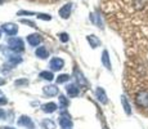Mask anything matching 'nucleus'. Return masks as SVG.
<instances>
[{"label":"nucleus","mask_w":148,"mask_h":129,"mask_svg":"<svg viewBox=\"0 0 148 129\" xmlns=\"http://www.w3.org/2000/svg\"><path fill=\"white\" fill-rule=\"evenodd\" d=\"M104 10L108 14H124L148 12V0H104Z\"/></svg>","instance_id":"f257e3e1"},{"label":"nucleus","mask_w":148,"mask_h":129,"mask_svg":"<svg viewBox=\"0 0 148 129\" xmlns=\"http://www.w3.org/2000/svg\"><path fill=\"white\" fill-rule=\"evenodd\" d=\"M135 103L136 106L142 108H147L148 107V92L147 90H139L135 94Z\"/></svg>","instance_id":"f03ea898"},{"label":"nucleus","mask_w":148,"mask_h":129,"mask_svg":"<svg viewBox=\"0 0 148 129\" xmlns=\"http://www.w3.org/2000/svg\"><path fill=\"white\" fill-rule=\"evenodd\" d=\"M8 45L13 52H22L23 50V43L19 38H9L8 39Z\"/></svg>","instance_id":"7ed1b4c3"},{"label":"nucleus","mask_w":148,"mask_h":129,"mask_svg":"<svg viewBox=\"0 0 148 129\" xmlns=\"http://www.w3.org/2000/svg\"><path fill=\"white\" fill-rule=\"evenodd\" d=\"M17 124H18L19 127H26V128L34 129V123H32V120H31L28 116H26V115H22L21 117H19V119L17 120Z\"/></svg>","instance_id":"20e7f679"},{"label":"nucleus","mask_w":148,"mask_h":129,"mask_svg":"<svg viewBox=\"0 0 148 129\" xmlns=\"http://www.w3.org/2000/svg\"><path fill=\"white\" fill-rule=\"evenodd\" d=\"M3 31L9 36H14L18 32V26H16L14 23H4L3 25Z\"/></svg>","instance_id":"39448f33"},{"label":"nucleus","mask_w":148,"mask_h":129,"mask_svg":"<svg viewBox=\"0 0 148 129\" xmlns=\"http://www.w3.org/2000/svg\"><path fill=\"white\" fill-rule=\"evenodd\" d=\"M71 10H72V4H71V3L64 4L63 7L59 9V17L63 18V19H67L68 17H70V14H71Z\"/></svg>","instance_id":"423d86ee"},{"label":"nucleus","mask_w":148,"mask_h":129,"mask_svg":"<svg viewBox=\"0 0 148 129\" xmlns=\"http://www.w3.org/2000/svg\"><path fill=\"white\" fill-rule=\"evenodd\" d=\"M59 125L63 129H71L72 128V121H71L70 116L63 114L62 116H59Z\"/></svg>","instance_id":"0eeeda50"},{"label":"nucleus","mask_w":148,"mask_h":129,"mask_svg":"<svg viewBox=\"0 0 148 129\" xmlns=\"http://www.w3.org/2000/svg\"><path fill=\"white\" fill-rule=\"evenodd\" d=\"M95 97H97V99H98L101 103H103V105H106V103L108 102V98H107V94H106V92H104L103 88H97V90H95Z\"/></svg>","instance_id":"6e6552de"},{"label":"nucleus","mask_w":148,"mask_h":129,"mask_svg":"<svg viewBox=\"0 0 148 129\" xmlns=\"http://www.w3.org/2000/svg\"><path fill=\"white\" fill-rule=\"evenodd\" d=\"M64 66V62H63V59H61V58H53L52 61H50V67H52V70L53 71H58V70H61L62 67Z\"/></svg>","instance_id":"1a4fd4ad"},{"label":"nucleus","mask_w":148,"mask_h":129,"mask_svg":"<svg viewBox=\"0 0 148 129\" xmlns=\"http://www.w3.org/2000/svg\"><path fill=\"white\" fill-rule=\"evenodd\" d=\"M27 41L30 45H32V47H36V45H39V43L41 41V38L39 34H31V35L27 36Z\"/></svg>","instance_id":"9d476101"},{"label":"nucleus","mask_w":148,"mask_h":129,"mask_svg":"<svg viewBox=\"0 0 148 129\" xmlns=\"http://www.w3.org/2000/svg\"><path fill=\"white\" fill-rule=\"evenodd\" d=\"M42 90H44V93L47 94V96H57L59 92L56 85H45V87L42 88Z\"/></svg>","instance_id":"9b49d317"},{"label":"nucleus","mask_w":148,"mask_h":129,"mask_svg":"<svg viewBox=\"0 0 148 129\" xmlns=\"http://www.w3.org/2000/svg\"><path fill=\"white\" fill-rule=\"evenodd\" d=\"M86 40L89 41L90 47L94 48V49H95V48H98L99 45H101V40L97 38L95 35H88V36H86Z\"/></svg>","instance_id":"f8f14e48"},{"label":"nucleus","mask_w":148,"mask_h":129,"mask_svg":"<svg viewBox=\"0 0 148 129\" xmlns=\"http://www.w3.org/2000/svg\"><path fill=\"white\" fill-rule=\"evenodd\" d=\"M102 63H103V66L107 70H111V59L107 50H103V53H102Z\"/></svg>","instance_id":"ddd939ff"},{"label":"nucleus","mask_w":148,"mask_h":129,"mask_svg":"<svg viewBox=\"0 0 148 129\" xmlns=\"http://www.w3.org/2000/svg\"><path fill=\"white\" fill-rule=\"evenodd\" d=\"M66 90L70 97H76L79 94V88H77V85H75V84H68L66 87Z\"/></svg>","instance_id":"4468645a"},{"label":"nucleus","mask_w":148,"mask_h":129,"mask_svg":"<svg viewBox=\"0 0 148 129\" xmlns=\"http://www.w3.org/2000/svg\"><path fill=\"white\" fill-rule=\"evenodd\" d=\"M121 105L124 107V111L126 115H132V107H130V103L127 102V98L125 96H121Z\"/></svg>","instance_id":"2eb2a0df"},{"label":"nucleus","mask_w":148,"mask_h":129,"mask_svg":"<svg viewBox=\"0 0 148 129\" xmlns=\"http://www.w3.org/2000/svg\"><path fill=\"white\" fill-rule=\"evenodd\" d=\"M41 108H42V111H44V112L52 114V112H54V111L57 110V105H56V103H53V102H49V103H45V105H42Z\"/></svg>","instance_id":"dca6fc26"},{"label":"nucleus","mask_w":148,"mask_h":129,"mask_svg":"<svg viewBox=\"0 0 148 129\" xmlns=\"http://www.w3.org/2000/svg\"><path fill=\"white\" fill-rule=\"evenodd\" d=\"M90 21H92L95 26L103 28V22H102L101 16H98V14H95V13H92V14H90Z\"/></svg>","instance_id":"f3484780"},{"label":"nucleus","mask_w":148,"mask_h":129,"mask_svg":"<svg viewBox=\"0 0 148 129\" xmlns=\"http://www.w3.org/2000/svg\"><path fill=\"white\" fill-rule=\"evenodd\" d=\"M75 76H76V80H77V83L81 85V87H85V85H88V81L84 79V75H82V74L77 70V68L75 70Z\"/></svg>","instance_id":"a211bd4d"},{"label":"nucleus","mask_w":148,"mask_h":129,"mask_svg":"<svg viewBox=\"0 0 148 129\" xmlns=\"http://www.w3.org/2000/svg\"><path fill=\"white\" fill-rule=\"evenodd\" d=\"M35 54L39 57V58H42V59H44V58H47L49 53H48V50H47V48H45V47H39L38 49L35 50Z\"/></svg>","instance_id":"6ab92c4d"},{"label":"nucleus","mask_w":148,"mask_h":129,"mask_svg":"<svg viewBox=\"0 0 148 129\" xmlns=\"http://www.w3.org/2000/svg\"><path fill=\"white\" fill-rule=\"evenodd\" d=\"M42 127L45 129H56V124H54L53 120L45 119V120H42Z\"/></svg>","instance_id":"aec40b11"},{"label":"nucleus","mask_w":148,"mask_h":129,"mask_svg":"<svg viewBox=\"0 0 148 129\" xmlns=\"http://www.w3.org/2000/svg\"><path fill=\"white\" fill-rule=\"evenodd\" d=\"M40 77H42V79H44V80H49V81H50V80H53V74L52 72H49V71H41V72H40Z\"/></svg>","instance_id":"412c9836"},{"label":"nucleus","mask_w":148,"mask_h":129,"mask_svg":"<svg viewBox=\"0 0 148 129\" xmlns=\"http://www.w3.org/2000/svg\"><path fill=\"white\" fill-rule=\"evenodd\" d=\"M59 105H61V107L62 108H66L68 105H70V102H68V99L66 98L64 96H59Z\"/></svg>","instance_id":"4be33fe9"},{"label":"nucleus","mask_w":148,"mask_h":129,"mask_svg":"<svg viewBox=\"0 0 148 129\" xmlns=\"http://www.w3.org/2000/svg\"><path fill=\"white\" fill-rule=\"evenodd\" d=\"M70 80V76L66 75V74H62V75H59L58 77H57V83L58 84H62V83H66Z\"/></svg>","instance_id":"5701e85b"},{"label":"nucleus","mask_w":148,"mask_h":129,"mask_svg":"<svg viewBox=\"0 0 148 129\" xmlns=\"http://www.w3.org/2000/svg\"><path fill=\"white\" fill-rule=\"evenodd\" d=\"M36 17H38L39 19H44V21H50V19H52V17H50L49 14H45V13H38Z\"/></svg>","instance_id":"b1692460"},{"label":"nucleus","mask_w":148,"mask_h":129,"mask_svg":"<svg viewBox=\"0 0 148 129\" xmlns=\"http://www.w3.org/2000/svg\"><path fill=\"white\" fill-rule=\"evenodd\" d=\"M9 61H10V63H12V65L14 66V65L19 63V62H21L22 59L19 58V57H17V56H10V57H9Z\"/></svg>","instance_id":"393cba45"},{"label":"nucleus","mask_w":148,"mask_h":129,"mask_svg":"<svg viewBox=\"0 0 148 129\" xmlns=\"http://www.w3.org/2000/svg\"><path fill=\"white\" fill-rule=\"evenodd\" d=\"M14 84H16V87H25V85L28 84V80L27 79H21V80H17Z\"/></svg>","instance_id":"a878e982"},{"label":"nucleus","mask_w":148,"mask_h":129,"mask_svg":"<svg viewBox=\"0 0 148 129\" xmlns=\"http://www.w3.org/2000/svg\"><path fill=\"white\" fill-rule=\"evenodd\" d=\"M58 36H59V40H61L62 43H67L68 40H70V36H68L66 32H62V34H59Z\"/></svg>","instance_id":"bb28decb"},{"label":"nucleus","mask_w":148,"mask_h":129,"mask_svg":"<svg viewBox=\"0 0 148 129\" xmlns=\"http://www.w3.org/2000/svg\"><path fill=\"white\" fill-rule=\"evenodd\" d=\"M8 102V99H7V97L4 96V93H3L1 90H0V105H5V103Z\"/></svg>","instance_id":"cd10ccee"},{"label":"nucleus","mask_w":148,"mask_h":129,"mask_svg":"<svg viewBox=\"0 0 148 129\" xmlns=\"http://www.w3.org/2000/svg\"><path fill=\"white\" fill-rule=\"evenodd\" d=\"M21 22H22V23H25V25H30L31 27H36L35 23H34L32 21H28V19H21Z\"/></svg>","instance_id":"c85d7f7f"},{"label":"nucleus","mask_w":148,"mask_h":129,"mask_svg":"<svg viewBox=\"0 0 148 129\" xmlns=\"http://www.w3.org/2000/svg\"><path fill=\"white\" fill-rule=\"evenodd\" d=\"M4 116H5V112L1 110V108H0V119H3V117H4Z\"/></svg>","instance_id":"c756f323"},{"label":"nucleus","mask_w":148,"mask_h":129,"mask_svg":"<svg viewBox=\"0 0 148 129\" xmlns=\"http://www.w3.org/2000/svg\"><path fill=\"white\" fill-rule=\"evenodd\" d=\"M0 129H14V128H10V127H1Z\"/></svg>","instance_id":"7c9ffc66"},{"label":"nucleus","mask_w":148,"mask_h":129,"mask_svg":"<svg viewBox=\"0 0 148 129\" xmlns=\"http://www.w3.org/2000/svg\"><path fill=\"white\" fill-rule=\"evenodd\" d=\"M4 83H5V80H0V85H1V84H4Z\"/></svg>","instance_id":"2f4dec72"},{"label":"nucleus","mask_w":148,"mask_h":129,"mask_svg":"<svg viewBox=\"0 0 148 129\" xmlns=\"http://www.w3.org/2000/svg\"><path fill=\"white\" fill-rule=\"evenodd\" d=\"M0 38H1V31H0Z\"/></svg>","instance_id":"473e14b6"},{"label":"nucleus","mask_w":148,"mask_h":129,"mask_svg":"<svg viewBox=\"0 0 148 129\" xmlns=\"http://www.w3.org/2000/svg\"><path fill=\"white\" fill-rule=\"evenodd\" d=\"M3 1H4V0H0V3H3Z\"/></svg>","instance_id":"72a5a7b5"}]
</instances>
